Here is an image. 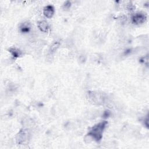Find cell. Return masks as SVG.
I'll list each match as a JSON object with an SVG mask.
<instances>
[{
	"mask_svg": "<svg viewBox=\"0 0 149 149\" xmlns=\"http://www.w3.org/2000/svg\"><path fill=\"white\" fill-rule=\"evenodd\" d=\"M28 136H29V134L25 130L20 131V132L18 133L16 137L17 142L19 144L25 143L26 141H27Z\"/></svg>",
	"mask_w": 149,
	"mask_h": 149,
	"instance_id": "3",
	"label": "cell"
},
{
	"mask_svg": "<svg viewBox=\"0 0 149 149\" xmlns=\"http://www.w3.org/2000/svg\"><path fill=\"white\" fill-rule=\"evenodd\" d=\"M54 8L51 5L45 7L43 10V14L47 18H52L54 14Z\"/></svg>",
	"mask_w": 149,
	"mask_h": 149,
	"instance_id": "4",
	"label": "cell"
},
{
	"mask_svg": "<svg viewBox=\"0 0 149 149\" xmlns=\"http://www.w3.org/2000/svg\"><path fill=\"white\" fill-rule=\"evenodd\" d=\"M107 124V122L104 121L94 125L89 132L88 136L96 141L100 140L102 138L103 132Z\"/></svg>",
	"mask_w": 149,
	"mask_h": 149,
	"instance_id": "1",
	"label": "cell"
},
{
	"mask_svg": "<svg viewBox=\"0 0 149 149\" xmlns=\"http://www.w3.org/2000/svg\"><path fill=\"white\" fill-rule=\"evenodd\" d=\"M146 19V16L141 13H137L132 17V21L134 23L139 25L143 23Z\"/></svg>",
	"mask_w": 149,
	"mask_h": 149,
	"instance_id": "2",
	"label": "cell"
},
{
	"mask_svg": "<svg viewBox=\"0 0 149 149\" xmlns=\"http://www.w3.org/2000/svg\"><path fill=\"white\" fill-rule=\"evenodd\" d=\"M58 47H59V43H55L53 44V45L51 46V50H52L53 51H54L56 50V49H57V48H58Z\"/></svg>",
	"mask_w": 149,
	"mask_h": 149,
	"instance_id": "8",
	"label": "cell"
},
{
	"mask_svg": "<svg viewBox=\"0 0 149 149\" xmlns=\"http://www.w3.org/2000/svg\"><path fill=\"white\" fill-rule=\"evenodd\" d=\"M71 3L69 1H67L65 3L64 5V7L65 8H69L70 7H71Z\"/></svg>",
	"mask_w": 149,
	"mask_h": 149,
	"instance_id": "9",
	"label": "cell"
},
{
	"mask_svg": "<svg viewBox=\"0 0 149 149\" xmlns=\"http://www.w3.org/2000/svg\"><path fill=\"white\" fill-rule=\"evenodd\" d=\"M10 52L14 57H19L22 54L21 51L16 48H11L10 49Z\"/></svg>",
	"mask_w": 149,
	"mask_h": 149,
	"instance_id": "6",
	"label": "cell"
},
{
	"mask_svg": "<svg viewBox=\"0 0 149 149\" xmlns=\"http://www.w3.org/2000/svg\"><path fill=\"white\" fill-rule=\"evenodd\" d=\"M37 26L39 29L43 32H47L49 29V25L48 23L45 21H39L37 23Z\"/></svg>",
	"mask_w": 149,
	"mask_h": 149,
	"instance_id": "5",
	"label": "cell"
},
{
	"mask_svg": "<svg viewBox=\"0 0 149 149\" xmlns=\"http://www.w3.org/2000/svg\"><path fill=\"white\" fill-rule=\"evenodd\" d=\"M20 28H21V30L22 33H27L29 31V30L30 29V24L27 22L23 23V24H22Z\"/></svg>",
	"mask_w": 149,
	"mask_h": 149,
	"instance_id": "7",
	"label": "cell"
}]
</instances>
